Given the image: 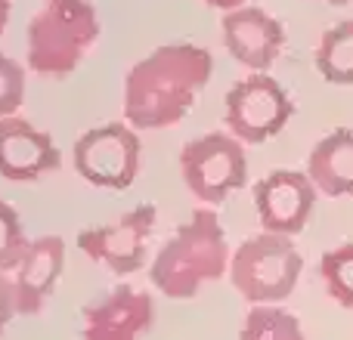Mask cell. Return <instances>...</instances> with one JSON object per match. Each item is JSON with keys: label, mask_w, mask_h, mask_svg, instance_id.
<instances>
[{"label": "cell", "mask_w": 353, "mask_h": 340, "mask_svg": "<svg viewBox=\"0 0 353 340\" xmlns=\"http://www.w3.org/2000/svg\"><path fill=\"white\" fill-rule=\"evenodd\" d=\"M214 74V59L199 43H165L143 56L124 78V121L134 130L180 124Z\"/></svg>", "instance_id": "1"}, {"label": "cell", "mask_w": 353, "mask_h": 340, "mask_svg": "<svg viewBox=\"0 0 353 340\" xmlns=\"http://www.w3.org/2000/svg\"><path fill=\"white\" fill-rule=\"evenodd\" d=\"M230 257L232 254L220 217L208 207H199L161 244L149 266V279L165 297L189 300L201 291V285L217 281L230 273Z\"/></svg>", "instance_id": "2"}, {"label": "cell", "mask_w": 353, "mask_h": 340, "mask_svg": "<svg viewBox=\"0 0 353 340\" xmlns=\"http://www.w3.org/2000/svg\"><path fill=\"white\" fill-rule=\"evenodd\" d=\"M99 41L90 0H43L28 22V68L43 78H68Z\"/></svg>", "instance_id": "3"}, {"label": "cell", "mask_w": 353, "mask_h": 340, "mask_svg": "<svg viewBox=\"0 0 353 340\" xmlns=\"http://www.w3.org/2000/svg\"><path fill=\"white\" fill-rule=\"evenodd\" d=\"M304 257L292 238L261 232L245 238L230 257V281L251 306H279L292 297Z\"/></svg>", "instance_id": "4"}, {"label": "cell", "mask_w": 353, "mask_h": 340, "mask_svg": "<svg viewBox=\"0 0 353 340\" xmlns=\"http://www.w3.org/2000/svg\"><path fill=\"white\" fill-rule=\"evenodd\" d=\"M180 173L201 204H223L248 182L245 146L232 134H201L180 149Z\"/></svg>", "instance_id": "5"}, {"label": "cell", "mask_w": 353, "mask_h": 340, "mask_svg": "<svg viewBox=\"0 0 353 340\" xmlns=\"http://www.w3.org/2000/svg\"><path fill=\"white\" fill-rule=\"evenodd\" d=\"M140 134L128 121H109L84 130L72 149V164L81 180L97 189H112V192L134 186L140 173Z\"/></svg>", "instance_id": "6"}, {"label": "cell", "mask_w": 353, "mask_h": 340, "mask_svg": "<svg viewBox=\"0 0 353 340\" xmlns=\"http://www.w3.org/2000/svg\"><path fill=\"white\" fill-rule=\"evenodd\" d=\"M294 115L288 90L267 72H251L226 93V127L239 142L261 146L279 136Z\"/></svg>", "instance_id": "7"}, {"label": "cell", "mask_w": 353, "mask_h": 340, "mask_svg": "<svg viewBox=\"0 0 353 340\" xmlns=\"http://www.w3.org/2000/svg\"><path fill=\"white\" fill-rule=\"evenodd\" d=\"M159 207L137 204L105 226H90L78 232V251L93 263H103L115 275H134L146 266V248L155 232Z\"/></svg>", "instance_id": "8"}, {"label": "cell", "mask_w": 353, "mask_h": 340, "mask_svg": "<svg viewBox=\"0 0 353 340\" xmlns=\"http://www.w3.org/2000/svg\"><path fill=\"white\" fill-rule=\"evenodd\" d=\"M316 207V186L301 170H273L254 186V211L263 232L292 238L307 229Z\"/></svg>", "instance_id": "9"}, {"label": "cell", "mask_w": 353, "mask_h": 340, "mask_svg": "<svg viewBox=\"0 0 353 340\" xmlns=\"http://www.w3.org/2000/svg\"><path fill=\"white\" fill-rule=\"evenodd\" d=\"M223 47L248 72H267L285 50V28L261 6H239L220 19Z\"/></svg>", "instance_id": "10"}, {"label": "cell", "mask_w": 353, "mask_h": 340, "mask_svg": "<svg viewBox=\"0 0 353 340\" xmlns=\"http://www.w3.org/2000/svg\"><path fill=\"white\" fill-rule=\"evenodd\" d=\"M155 322V300L134 285L112 288L97 304L84 306V340H140Z\"/></svg>", "instance_id": "11"}, {"label": "cell", "mask_w": 353, "mask_h": 340, "mask_svg": "<svg viewBox=\"0 0 353 340\" xmlns=\"http://www.w3.org/2000/svg\"><path fill=\"white\" fill-rule=\"evenodd\" d=\"M62 167L53 136L19 115L0 118V176L10 182H34Z\"/></svg>", "instance_id": "12"}, {"label": "cell", "mask_w": 353, "mask_h": 340, "mask_svg": "<svg viewBox=\"0 0 353 340\" xmlns=\"http://www.w3.org/2000/svg\"><path fill=\"white\" fill-rule=\"evenodd\" d=\"M65 269V242L62 235L31 238L19 266L12 269V288H16L19 316H37L53 297L56 285Z\"/></svg>", "instance_id": "13"}, {"label": "cell", "mask_w": 353, "mask_h": 340, "mask_svg": "<svg viewBox=\"0 0 353 340\" xmlns=\"http://www.w3.org/2000/svg\"><path fill=\"white\" fill-rule=\"evenodd\" d=\"M307 176L316 192H325L329 198L353 195V130L341 127L323 136L307 158Z\"/></svg>", "instance_id": "14"}, {"label": "cell", "mask_w": 353, "mask_h": 340, "mask_svg": "<svg viewBox=\"0 0 353 340\" xmlns=\"http://www.w3.org/2000/svg\"><path fill=\"white\" fill-rule=\"evenodd\" d=\"M316 72L335 87H353V19L332 25L316 47Z\"/></svg>", "instance_id": "15"}, {"label": "cell", "mask_w": 353, "mask_h": 340, "mask_svg": "<svg viewBox=\"0 0 353 340\" xmlns=\"http://www.w3.org/2000/svg\"><path fill=\"white\" fill-rule=\"evenodd\" d=\"M239 340H307L301 322L282 306H251Z\"/></svg>", "instance_id": "16"}, {"label": "cell", "mask_w": 353, "mask_h": 340, "mask_svg": "<svg viewBox=\"0 0 353 340\" xmlns=\"http://www.w3.org/2000/svg\"><path fill=\"white\" fill-rule=\"evenodd\" d=\"M319 273H323L329 297L335 304H341L344 310H353V242H344L338 248L325 251Z\"/></svg>", "instance_id": "17"}, {"label": "cell", "mask_w": 353, "mask_h": 340, "mask_svg": "<svg viewBox=\"0 0 353 340\" xmlns=\"http://www.w3.org/2000/svg\"><path fill=\"white\" fill-rule=\"evenodd\" d=\"M25 248H28V235H25L22 217L12 204L0 201V273H12Z\"/></svg>", "instance_id": "18"}, {"label": "cell", "mask_w": 353, "mask_h": 340, "mask_svg": "<svg viewBox=\"0 0 353 340\" xmlns=\"http://www.w3.org/2000/svg\"><path fill=\"white\" fill-rule=\"evenodd\" d=\"M25 84H28L25 65L0 53V118L16 115L25 105Z\"/></svg>", "instance_id": "19"}, {"label": "cell", "mask_w": 353, "mask_h": 340, "mask_svg": "<svg viewBox=\"0 0 353 340\" xmlns=\"http://www.w3.org/2000/svg\"><path fill=\"white\" fill-rule=\"evenodd\" d=\"M19 316L16 306V288H12V279L6 273H0V337H3L6 325Z\"/></svg>", "instance_id": "20"}, {"label": "cell", "mask_w": 353, "mask_h": 340, "mask_svg": "<svg viewBox=\"0 0 353 340\" xmlns=\"http://www.w3.org/2000/svg\"><path fill=\"white\" fill-rule=\"evenodd\" d=\"M205 3L214 6V10L230 12V10H239V6H245V0H205Z\"/></svg>", "instance_id": "21"}, {"label": "cell", "mask_w": 353, "mask_h": 340, "mask_svg": "<svg viewBox=\"0 0 353 340\" xmlns=\"http://www.w3.org/2000/svg\"><path fill=\"white\" fill-rule=\"evenodd\" d=\"M10 10H12V0H0V37H3L6 22H10Z\"/></svg>", "instance_id": "22"}, {"label": "cell", "mask_w": 353, "mask_h": 340, "mask_svg": "<svg viewBox=\"0 0 353 340\" xmlns=\"http://www.w3.org/2000/svg\"><path fill=\"white\" fill-rule=\"evenodd\" d=\"M325 3H332V6H344V3H353V0H325Z\"/></svg>", "instance_id": "23"}]
</instances>
